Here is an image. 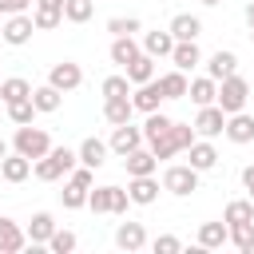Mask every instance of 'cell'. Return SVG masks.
<instances>
[{
  "instance_id": "6da1fadb",
  "label": "cell",
  "mask_w": 254,
  "mask_h": 254,
  "mask_svg": "<svg viewBox=\"0 0 254 254\" xmlns=\"http://www.w3.org/2000/svg\"><path fill=\"white\" fill-rule=\"evenodd\" d=\"M71 167H79V151H71V147H52L44 159L32 163V175H36L40 183H56V179L71 175Z\"/></svg>"
},
{
  "instance_id": "7a4b0ae2",
  "label": "cell",
  "mask_w": 254,
  "mask_h": 254,
  "mask_svg": "<svg viewBox=\"0 0 254 254\" xmlns=\"http://www.w3.org/2000/svg\"><path fill=\"white\" fill-rule=\"evenodd\" d=\"M198 139V131H194V123H171V131L163 135V139H155V143H147L151 151H155V159H175V155H183L190 143Z\"/></svg>"
},
{
  "instance_id": "3957f363",
  "label": "cell",
  "mask_w": 254,
  "mask_h": 254,
  "mask_svg": "<svg viewBox=\"0 0 254 254\" xmlns=\"http://www.w3.org/2000/svg\"><path fill=\"white\" fill-rule=\"evenodd\" d=\"M246 99H250V83L234 71V75H226V79H218V107L226 111V115H234V111H246Z\"/></svg>"
},
{
  "instance_id": "277c9868",
  "label": "cell",
  "mask_w": 254,
  "mask_h": 254,
  "mask_svg": "<svg viewBox=\"0 0 254 254\" xmlns=\"http://www.w3.org/2000/svg\"><path fill=\"white\" fill-rule=\"evenodd\" d=\"M12 147L36 163V159H44V155L52 151V135H48L44 127H32V123H24V127H16V139H12Z\"/></svg>"
},
{
  "instance_id": "5b68a950",
  "label": "cell",
  "mask_w": 254,
  "mask_h": 254,
  "mask_svg": "<svg viewBox=\"0 0 254 254\" xmlns=\"http://www.w3.org/2000/svg\"><path fill=\"white\" fill-rule=\"evenodd\" d=\"M87 206L95 214H127L131 194L123 187H95V190H87Z\"/></svg>"
},
{
  "instance_id": "8992f818",
  "label": "cell",
  "mask_w": 254,
  "mask_h": 254,
  "mask_svg": "<svg viewBox=\"0 0 254 254\" xmlns=\"http://www.w3.org/2000/svg\"><path fill=\"white\" fill-rule=\"evenodd\" d=\"M163 190H171V194H179V198L194 194V190H198V171H194L190 163L167 167V171H163Z\"/></svg>"
},
{
  "instance_id": "52a82bcc",
  "label": "cell",
  "mask_w": 254,
  "mask_h": 254,
  "mask_svg": "<svg viewBox=\"0 0 254 254\" xmlns=\"http://www.w3.org/2000/svg\"><path fill=\"white\" fill-rule=\"evenodd\" d=\"M36 32H40V28H36V20H32L28 12H16V16H8V20H4L0 40H4V44H12V48H24Z\"/></svg>"
},
{
  "instance_id": "ba28073f",
  "label": "cell",
  "mask_w": 254,
  "mask_h": 254,
  "mask_svg": "<svg viewBox=\"0 0 254 254\" xmlns=\"http://www.w3.org/2000/svg\"><path fill=\"white\" fill-rule=\"evenodd\" d=\"M194 131H198L202 139H214V135H222V131H226V111H222L218 103H206V107H198V115H194Z\"/></svg>"
},
{
  "instance_id": "9c48e42d",
  "label": "cell",
  "mask_w": 254,
  "mask_h": 254,
  "mask_svg": "<svg viewBox=\"0 0 254 254\" xmlns=\"http://www.w3.org/2000/svg\"><path fill=\"white\" fill-rule=\"evenodd\" d=\"M48 83H52V87H60V91H75V87L83 83V67H79V64H71V60H60V64H52Z\"/></svg>"
},
{
  "instance_id": "30bf717a",
  "label": "cell",
  "mask_w": 254,
  "mask_h": 254,
  "mask_svg": "<svg viewBox=\"0 0 254 254\" xmlns=\"http://www.w3.org/2000/svg\"><path fill=\"white\" fill-rule=\"evenodd\" d=\"M163 83L159 79H147V83H139L135 91H131V103H135V111H143V115H151V111H159L163 107Z\"/></svg>"
},
{
  "instance_id": "8fae6325",
  "label": "cell",
  "mask_w": 254,
  "mask_h": 254,
  "mask_svg": "<svg viewBox=\"0 0 254 254\" xmlns=\"http://www.w3.org/2000/svg\"><path fill=\"white\" fill-rule=\"evenodd\" d=\"M147 139H143V127H131V123H119L115 131H111V139H107V147L123 159V155H131L135 147H143Z\"/></svg>"
},
{
  "instance_id": "7c38bea8",
  "label": "cell",
  "mask_w": 254,
  "mask_h": 254,
  "mask_svg": "<svg viewBox=\"0 0 254 254\" xmlns=\"http://www.w3.org/2000/svg\"><path fill=\"white\" fill-rule=\"evenodd\" d=\"M187 163L202 175V171H214L218 167V151H214V143L210 139H194L190 147H187Z\"/></svg>"
},
{
  "instance_id": "4fadbf2b",
  "label": "cell",
  "mask_w": 254,
  "mask_h": 254,
  "mask_svg": "<svg viewBox=\"0 0 254 254\" xmlns=\"http://www.w3.org/2000/svg\"><path fill=\"white\" fill-rule=\"evenodd\" d=\"M155 167H159V159H155L151 147H135L131 155H123V171H127V179H135V175H155Z\"/></svg>"
},
{
  "instance_id": "5bb4252c",
  "label": "cell",
  "mask_w": 254,
  "mask_h": 254,
  "mask_svg": "<svg viewBox=\"0 0 254 254\" xmlns=\"http://www.w3.org/2000/svg\"><path fill=\"white\" fill-rule=\"evenodd\" d=\"M127 194H131L135 206H151V202L159 198V179H155V175H135V179L127 183Z\"/></svg>"
},
{
  "instance_id": "9a60e30c",
  "label": "cell",
  "mask_w": 254,
  "mask_h": 254,
  "mask_svg": "<svg viewBox=\"0 0 254 254\" xmlns=\"http://www.w3.org/2000/svg\"><path fill=\"white\" fill-rule=\"evenodd\" d=\"M115 246L127 250V254L143 250V246H147V230H143V222H119V226H115Z\"/></svg>"
},
{
  "instance_id": "2e32d148",
  "label": "cell",
  "mask_w": 254,
  "mask_h": 254,
  "mask_svg": "<svg viewBox=\"0 0 254 254\" xmlns=\"http://www.w3.org/2000/svg\"><path fill=\"white\" fill-rule=\"evenodd\" d=\"M230 143H254V115L250 111H234L226 115V131H222Z\"/></svg>"
},
{
  "instance_id": "e0dca14e",
  "label": "cell",
  "mask_w": 254,
  "mask_h": 254,
  "mask_svg": "<svg viewBox=\"0 0 254 254\" xmlns=\"http://www.w3.org/2000/svg\"><path fill=\"white\" fill-rule=\"evenodd\" d=\"M24 242H28V230L16 218L0 214V254H16V250H24Z\"/></svg>"
},
{
  "instance_id": "ac0fdd59",
  "label": "cell",
  "mask_w": 254,
  "mask_h": 254,
  "mask_svg": "<svg viewBox=\"0 0 254 254\" xmlns=\"http://www.w3.org/2000/svg\"><path fill=\"white\" fill-rule=\"evenodd\" d=\"M171 64L179 71H190L202 64V52H198V40H175V52H171Z\"/></svg>"
},
{
  "instance_id": "d6986e66",
  "label": "cell",
  "mask_w": 254,
  "mask_h": 254,
  "mask_svg": "<svg viewBox=\"0 0 254 254\" xmlns=\"http://www.w3.org/2000/svg\"><path fill=\"white\" fill-rule=\"evenodd\" d=\"M0 175H4V183H24L32 175V159L20 155V151H12V155L0 159Z\"/></svg>"
},
{
  "instance_id": "ffe728a7",
  "label": "cell",
  "mask_w": 254,
  "mask_h": 254,
  "mask_svg": "<svg viewBox=\"0 0 254 254\" xmlns=\"http://www.w3.org/2000/svg\"><path fill=\"white\" fill-rule=\"evenodd\" d=\"M24 230H28V242H32V246H48V238L56 234V218H52L48 210H36Z\"/></svg>"
},
{
  "instance_id": "44dd1931",
  "label": "cell",
  "mask_w": 254,
  "mask_h": 254,
  "mask_svg": "<svg viewBox=\"0 0 254 254\" xmlns=\"http://www.w3.org/2000/svg\"><path fill=\"white\" fill-rule=\"evenodd\" d=\"M238 71V56L230 52V48H218L210 60H206V75L210 79H226V75H234Z\"/></svg>"
},
{
  "instance_id": "7402d4cb",
  "label": "cell",
  "mask_w": 254,
  "mask_h": 254,
  "mask_svg": "<svg viewBox=\"0 0 254 254\" xmlns=\"http://www.w3.org/2000/svg\"><path fill=\"white\" fill-rule=\"evenodd\" d=\"M107 151H111V147H107L103 139L87 135V139L79 143V163H83V167H91V171H99V167L107 163Z\"/></svg>"
},
{
  "instance_id": "603a6c76",
  "label": "cell",
  "mask_w": 254,
  "mask_h": 254,
  "mask_svg": "<svg viewBox=\"0 0 254 254\" xmlns=\"http://www.w3.org/2000/svg\"><path fill=\"white\" fill-rule=\"evenodd\" d=\"M131 115H135V103H131V95L103 99V119H107L111 127H119V123H131Z\"/></svg>"
},
{
  "instance_id": "cb8c5ba5",
  "label": "cell",
  "mask_w": 254,
  "mask_h": 254,
  "mask_svg": "<svg viewBox=\"0 0 254 254\" xmlns=\"http://www.w3.org/2000/svg\"><path fill=\"white\" fill-rule=\"evenodd\" d=\"M230 242V226L226 222H202L198 226V246L202 250H218V246H226Z\"/></svg>"
},
{
  "instance_id": "d4e9b609",
  "label": "cell",
  "mask_w": 254,
  "mask_h": 254,
  "mask_svg": "<svg viewBox=\"0 0 254 254\" xmlns=\"http://www.w3.org/2000/svg\"><path fill=\"white\" fill-rule=\"evenodd\" d=\"M171 36H175V40H198V36H202V20L190 16V12H179V16L171 20Z\"/></svg>"
},
{
  "instance_id": "484cf974",
  "label": "cell",
  "mask_w": 254,
  "mask_h": 254,
  "mask_svg": "<svg viewBox=\"0 0 254 254\" xmlns=\"http://www.w3.org/2000/svg\"><path fill=\"white\" fill-rule=\"evenodd\" d=\"M143 52L155 56V60H159V56H171V52H175V36H171V28H167V32H143Z\"/></svg>"
},
{
  "instance_id": "4316f807",
  "label": "cell",
  "mask_w": 254,
  "mask_h": 254,
  "mask_svg": "<svg viewBox=\"0 0 254 254\" xmlns=\"http://www.w3.org/2000/svg\"><path fill=\"white\" fill-rule=\"evenodd\" d=\"M139 52H143V44H135V36H115L111 40V64H119V67H127Z\"/></svg>"
},
{
  "instance_id": "83f0119b",
  "label": "cell",
  "mask_w": 254,
  "mask_h": 254,
  "mask_svg": "<svg viewBox=\"0 0 254 254\" xmlns=\"http://www.w3.org/2000/svg\"><path fill=\"white\" fill-rule=\"evenodd\" d=\"M123 71H127V79H131V83L139 87V83H147V79H155V56H147V52H139V56H135V60H131V64L123 67Z\"/></svg>"
},
{
  "instance_id": "f1b7e54d",
  "label": "cell",
  "mask_w": 254,
  "mask_h": 254,
  "mask_svg": "<svg viewBox=\"0 0 254 254\" xmlns=\"http://www.w3.org/2000/svg\"><path fill=\"white\" fill-rule=\"evenodd\" d=\"M159 83H163V95H167V99H187V87H190L187 71L171 67V71H163V75H159Z\"/></svg>"
},
{
  "instance_id": "f546056e",
  "label": "cell",
  "mask_w": 254,
  "mask_h": 254,
  "mask_svg": "<svg viewBox=\"0 0 254 254\" xmlns=\"http://www.w3.org/2000/svg\"><path fill=\"white\" fill-rule=\"evenodd\" d=\"M187 95H190L198 107H206V103H214V99H218V79H210V75H198V79H190Z\"/></svg>"
},
{
  "instance_id": "4dcf8cb0",
  "label": "cell",
  "mask_w": 254,
  "mask_h": 254,
  "mask_svg": "<svg viewBox=\"0 0 254 254\" xmlns=\"http://www.w3.org/2000/svg\"><path fill=\"white\" fill-rule=\"evenodd\" d=\"M32 103H36V111L52 115V111H60V103H64V91H60V87H52V83H44V87H32Z\"/></svg>"
},
{
  "instance_id": "1f68e13d",
  "label": "cell",
  "mask_w": 254,
  "mask_h": 254,
  "mask_svg": "<svg viewBox=\"0 0 254 254\" xmlns=\"http://www.w3.org/2000/svg\"><path fill=\"white\" fill-rule=\"evenodd\" d=\"M0 99H4V103L32 99V83H28L24 75H8V79H0Z\"/></svg>"
},
{
  "instance_id": "d6a6232c",
  "label": "cell",
  "mask_w": 254,
  "mask_h": 254,
  "mask_svg": "<svg viewBox=\"0 0 254 254\" xmlns=\"http://www.w3.org/2000/svg\"><path fill=\"white\" fill-rule=\"evenodd\" d=\"M171 123H175L171 115H163V111H151V115H147V123H143V139H147V143L163 139V135L171 131Z\"/></svg>"
},
{
  "instance_id": "836d02e7",
  "label": "cell",
  "mask_w": 254,
  "mask_h": 254,
  "mask_svg": "<svg viewBox=\"0 0 254 254\" xmlns=\"http://www.w3.org/2000/svg\"><path fill=\"white\" fill-rule=\"evenodd\" d=\"M250 218H254V202H250V198H234V202H226V210H222V222H226V226L250 222Z\"/></svg>"
},
{
  "instance_id": "e575fe53",
  "label": "cell",
  "mask_w": 254,
  "mask_h": 254,
  "mask_svg": "<svg viewBox=\"0 0 254 254\" xmlns=\"http://www.w3.org/2000/svg\"><path fill=\"white\" fill-rule=\"evenodd\" d=\"M230 242H234L242 254H254V218H250V222H234V226H230Z\"/></svg>"
},
{
  "instance_id": "d590c367",
  "label": "cell",
  "mask_w": 254,
  "mask_h": 254,
  "mask_svg": "<svg viewBox=\"0 0 254 254\" xmlns=\"http://www.w3.org/2000/svg\"><path fill=\"white\" fill-rule=\"evenodd\" d=\"M131 79H127V71L123 75H107L103 83H99V91H103V99H119V95H131Z\"/></svg>"
},
{
  "instance_id": "8d00e7d4",
  "label": "cell",
  "mask_w": 254,
  "mask_h": 254,
  "mask_svg": "<svg viewBox=\"0 0 254 254\" xmlns=\"http://www.w3.org/2000/svg\"><path fill=\"white\" fill-rule=\"evenodd\" d=\"M91 12H95V0H67L64 4V20H71V24H87Z\"/></svg>"
},
{
  "instance_id": "74e56055",
  "label": "cell",
  "mask_w": 254,
  "mask_h": 254,
  "mask_svg": "<svg viewBox=\"0 0 254 254\" xmlns=\"http://www.w3.org/2000/svg\"><path fill=\"white\" fill-rule=\"evenodd\" d=\"M60 202H64L67 210H79V206H87V187H79V183H71V179H67V187L60 190Z\"/></svg>"
},
{
  "instance_id": "f35d334b",
  "label": "cell",
  "mask_w": 254,
  "mask_h": 254,
  "mask_svg": "<svg viewBox=\"0 0 254 254\" xmlns=\"http://www.w3.org/2000/svg\"><path fill=\"white\" fill-rule=\"evenodd\" d=\"M107 32L111 36H135V32H143V24H139V16H111Z\"/></svg>"
},
{
  "instance_id": "ab89813d",
  "label": "cell",
  "mask_w": 254,
  "mask_h": 254,
  "mask_svg": "<svg viewBox=\"0 0 254 254\" xmlns=\"http://www.w3.org/2000/svg\"><path fill=\"white\" fill-rule=\"evenodd\" d=\"M8 119H12L16 127H24V123H32V119H36V103H32V99H20V103H8Z\"/></svg>"
},
{
  "instance_id": "60d3db41",
  "label": "cell",
  "mask_w": 254,
  "mask_h": 254,
  "mask_svg": "<svg viewBox=\"0 0 254 254\" xmlns=\"http://www.w3.org/2000/svg\"><path fill=\"white\" fill-rule=\"evenodd\" d=\"M48 250H52V254H71V250H75V234L56 226V234L48 238Z\"/></svg>"
},
{
  "instance_id": "b9f144b4",
  "label": "cell",
  "mask_w": 254,
  "mask_h": 254,
  "mask_svg": "<svg viewBox=\"0 0 254 254\" xmlns=\"http://www.w3.org/2000/svg\"><path fill=\"white\" fill-rule=\"evenodd\" d=\"M32 20H36V28H40V32H52V28H60V24H64V12L36 8V12H32Z\"/></svg>"
},
{
  "instance_id": "7bdbcfd3",
  "label": "cell",
  "mask_w": 254,
  "mask_h": 254,
  "mask_svg": "<svg viewBox=\"0 0 254 254\" xmlns=\"http://www.w3.org/2000/svg\"><path fill=\"white\" fill-rule=\"evenodd\" d=\"M151 246H155V254H179V250H183V242H179L175 234H159Z\"/></svg>"
},
{
  "instance_id": "ee69618b",
  "label": "cell",
  "mask_w": 254,
  "mask_h": 254,
  "mask_svg": "<svg viewBox=\"0 0 254 254\" xmlns=\"http://www.w3.org/2000/svg\"><path fill=\"white\" fill-rule=\"evenodd\" d=\"M67 179H71V183H79V187H87V190H91V183H95L91 167H83V163H79V167H71V175H67Z\"/></svg>"
},
{
  "instance_id": "f6af8a7d",
  "label": "cell",
  "mask_w": 254,
  "mask_h": 254,
  "mask_svg": "<svg viewBox=\"0 0 254 254\" xmlns=\"http://www.w3.org/2000/svg\"><path fill=\"white\" fill-rule=\"evenodd\" d=\"M32 0H0V16H16V12H28Z\"/></svg>"
},
{
  "instance_id": "bcb514c9",
  "label": "cell",
  "mask_w": 254,
  "mask_h": 254,
  "mask_svg": "<svg viewBox=\"0 0 254 254\" xmlns=\"http://www.w3.org/2000/svg\"><path fill=\"white\" fill-rule=\"evenodd\" d=\"M242 187H246V198L254 202V163H250V167H242Z\"/></svg>"
},
{
  "instance_id": "7dc6e473",
  "label": "cell",
  "mask_w": 254,
  "mask_h": 254,
  "mask_svg": "<svg viewBox=\"0 0 254 254\" xmlns=\"http://www.w3.org/2000/svg\"><path fill=\"white\" fill-rule=\"evenodd\" d=\"M67 0H36V8H48V12H64Z\"/></svg>"
},
{
  "instance_id": "c3c4849f",
  "label": "cell",
  "mask_w": 254,
  "mask_h": 254,
  "mask_svg": "<svg viewBox=\"0 0 254 254\" xmlns=\"http://www.w3.org/2000/svg\"><path fill=\"white\" fill-rule=\"evenodd\" d=\"M246 24H254V0L246 4Z\"/></svg>"
},
{
  "instance_id": "681fc988",
  "label": "cell",
  "mask_w": 254,
  "mask_h": 254,
  "mask_svg": "<svg viewBox=\"0 0 254 254\" xmlns=\"http://www.w3.org/2000/svg\"><path fill=\"white\" fill-rule=\"evenodd\" d=\"M4 155H8V143H4V139H0V159H4Z\"/></svg>"
},
{
  "instance_id": "f907efd6",
  "label": "cell",
  "mask_w": 254,
  "mask_h": 254,
  "mask_svg": "<svg viewBox=\"0 0 254 254\" xmlns=\"http://www.w3.org/2000/svg\"><path fill=\"white\" fill-rule=\"evenodd\" d=\"M202 4H210V8H214V4H222V0H202Z\"/></svg>"
},
{
  "instance_id": "816d5d0a",
  "label": "cell",
  "mask_w": 254,
  "mask_h": 254,
  "mask_svg": "<svg viewBox=\"0 0 254 254\" xmlns=\"http://www.w3.org/2000/svg\"><path fill=\"white\" fill-rule=\"evenodd\" d=\"M0 111H8V103H4V99H0Z\"/></svg>"
},
{
  "instance_id": "f5cc1de1",
  "label": "cell",
  "mask_w": 254,
  "mask_h": 254,
  "mask_svg": "<svg viewBox=\"0 0 254 254\" xmlns=\"http://www.w3.org/2000/svg\"><path fill=\"white\" fill-rule=\"evenodd\" d=\"M250 40H254V24H250Z\"/></svg>"
},
{
  "instance_id": "db71d44e",
  "label": "cell",
  "mask_w": 254,
  "mask_h": 254,
  "mask_svg": "<svg viewBox=\"0 0 254 254\" xmlns=\"http://www.w3.org/2000/svg\"><path fill=\"white\" fill-rule=\"evenodd\" d=\"M95 4H99V0H95Z\"/></svg>"
},
{
  "instance_id": "11a10c76",
  "label": "cell",
  "mask_w": 254,
  "mask_h": 254,
  "mask_svg": "<svg viewBox=\"0 0 254 254\" xmlns=\"http://www.w3.org/2000/svg\"><path fill=\"white\" fill-rule=\"evenodd\" d=\"M0 28H4V24H0Z\"/></svg>"
}]
</instances>
